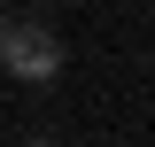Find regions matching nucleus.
I'll list each match as a JSON object with an SVG mask.
<instances>
[{"label": "nucleus", "mask_w": 155, "mask_h": 147, "mask_svg": "<svg viewBox=\"0 0 155 147\" xmlns=\"http://www.w3.org/2000/svg\"><path fill=\"white\" fill-rule=\"evenodd\" d=\"M0 70L31 77V85H47V77L62 70V31H47V23H0Z\"/></svg>", "instance_id": "nucleus-1"}, {"label": "nucleus", "mask_w": 155, "mask_h": 147, "mask_svg": "<svg viewBox=\"0 0 155 147\" xmlns=\"http://www.w3.org/2000/svg\"><path fill=\"white\" fill-rule=\"evenodd\" d=\"M31 147H54V139H31Z\"/></svg>", "instance_id": "nucleus-2"}]
</instances>
